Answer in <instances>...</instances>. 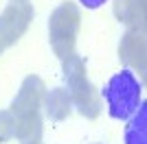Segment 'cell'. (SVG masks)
Returning <instances> with one entry per match:
<instances>
[{"label":"cell","instance_id":"cell-1","mask_svg":"<svg viewBox=\"0 0 147 144\" xmlns=\"http://www.w3.org/2000/svg\"><path fill=\"white\" fill-rule=\"evenodd\" d=\"M108 111L114 120H127L136 114L141 105V83L132 70H121L103 87Z\"/></svg>","mask_w":147,"mask_h":144},{"label":"cell","instance_id":"cell-2","mask_svg":"<svg viewBox=\"0 0 147 144\" xmlns=\"http://www.w3.org/2000/svg\"><path fill=\"white\" fill-rule=\"evenodd\" d=\"M64 61V79L68 83V94H70V101L79 107L81 116L86 118H97L101 114V101H99V94L94 90V85L88 81L86 74V66L81 57L77 55H68Z\"/></svg>","mask_w":147,"mask_h":144},{"label":"cell","instance_id":"cell-3","mask_svg":"<svg viewBox=\"0 0 147 144\" xmlns=\"http://www.w3.org/2000/svg\"><path fill=\"white\" fill-rule=\"evenodd\" d=\"M79 24H81V13L75 2H61L51 13L49 37H51V46H53V50L59 59H66L68 55L75 53Z\"/></svg>","mask_w":147,"mask_h":144},{"label":"cell","instance_id":"cell-4","mask_svg":"<svg viewBox=\"0 0 147 144\" xmlns=\"http://www.w3.org/2000/svg\"><path fill=\"white\" fill-rule=\"evenodd\" d=\"M33 20V7L29 2H11L0 13V48L5 50L26 33Z\"/></svg>","mask_w":147,"mask_h":144},{"label":"cell","instance_id":"cell-5","mask_svg":"<svg viewBox=\"0 0 147 144\" xmlns=\"http://www.w3.org/2000/svg\"><path fill=\"white\" fill-rule=\"evenodd\" d=\"M44 96H46V87H44V81L35 74H31L22 81L18 94L11 103V114L16 118H22V116H31L37 114L44 105Z\"/></svg>","mask_w":147,"mask_h":144},{"label":"cell","instance_id":"cell-6","mask_svg":"<svg viewBox=\"0 0 147 144\" xmlns=\"http://www.w3.org/2000/svg\"><path fill=\"white\" fill-rule=\"evenodd\" d=\"M145 55H147L145 33L127 31L121 37V44H119V57H121V61L125 66L138 70V72H145Z\"/></svg>","mask_w":147,"mask_h":144},{"label":"cell","instance_id":"cell-7","mask_svg":"<svg viewBox=\"0 0 147 144\" xmlns=\"http://www.w3.org/2000/svg\"><path fill=\"white\" fill-rule=\"evenodd\" d=\"M114 13L129 31L145 33V0H117Z\"/></svg>","mask_w":147,"mask_h":144},{"label":"cell","instance_id":"cell-8","mask_svg":"<svg viewBox=\"0 0 147 144\" xmlns=\"http://www.w3.org/2000/svg\"><path fill=\"white\" fill-rule=\"evenodd\" d=\"M44 107H46V116L51 120H66L70 116V109H73V101H70V94H68L66 87H53L51 92H46L44 96Z\"/></svg>","mask_w":147,"mask_h":144},{"label":"cell","instance_id":"cell-9","mask_svg":"<svg viewBox=\"0 0 147 144\" xmlns=\"http://www.w3.org/2000/svg\"><path fill=\"white\" fill-rule=\"evenodd\" d=\"M42 133H44V127H42L40 111L16 118V138L22 144H42Z\"/></svg>","mask_w":147,"mask_h":144},{"label":"cell","instance_id":"cell-10","mask_svg":"<svg viewBox=\"0 0 147 144\" xmlns=\"http://www.w3.org/2000/svg\"><path fill=\"white\" fill-rule=\"evenodd\" d=\"M125 127V144H147V103L141 101L136 114L127 118Z\"/></svg>","mask_w":147,"mask_h":144},{"label":"cell","instance_id":"cell-11","mask_svg":"<svg viewBox=\"0 0 147 144\" xmlns=\"http://www.w3.org/2000/svg\"><path fill=\"white\" fill-rule=\"evenodd\" d=\"M16 138V116L11 114V109L0 111V142Z\"/></svg>","mask_w":147,"mask_h":144},{"label":"cell","instance_id":"cell-12","mask_svg":"<svg viewBox=\"0 0 147 144\" xmlns=\"http://www.w3.org/2000/svg\"><path fill=\"white\" fill-rule=\"evenodd\" d=\"M79 2L86 7V9H99V7L103 5V2H108V0H79Z\"/></svg>","mask_w":147,"mask_h":144},{"label":"cell","instance_id":"cell-13","mask_svg":"<svg viewBox=\"0 0 147 144\" xmlns=\"http://www.w3.org/2000/svg\"><path fill=\"white\" fill-rule=\"evenodd\" d=\"M13 2H29V0H13Z\"/></svg>","mask_w":147,"mask_h":144},{"label":"cell","instance_id":"cell-14","mask_svg":"<svg viewBox=\"0 0 147 144\" xmlns=\"http://www.w3.org/2000/svg\"><path fill=\"white\" fill-rule=\"evenodd\" d=\"M0 53H2V48H0Z\"/></svg>","mask_w":147,"mask_h":144}]
</instances>
